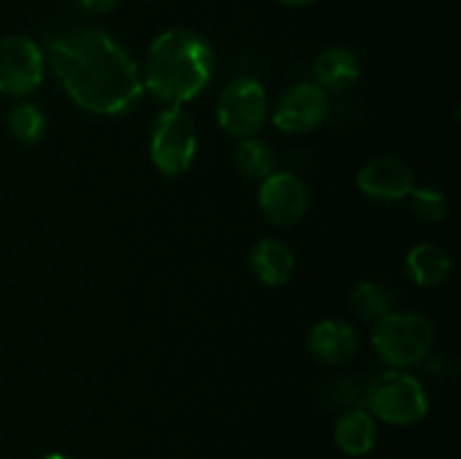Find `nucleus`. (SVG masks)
Instances as JSON below:
<instances>
[{
	"label": "nucleus",
	"mask_w": 461,
	"mask_h": 459,
	"mask_svg": "<svg viewBox=\"0 0 461 459\" xmlns=\"http://www.w3.org/2000/svg\"><path fill=\"white\" fill-rule=\"evenodd\" d=\"M50 68L77 106L95 115H124L144 93L138 63L113 36L90 27L45 34Z\"/></svg>",
	"instance_id": "nucleus-1"
},
{
	"label": "nucleus",
	"mask_w": 461,
	"mask_h": 459,
	"mask_svg": "<svg viewBox=\"0 0 461 459\" xmlns=\"http://www.w3.org/2000/svg\"><path fill=\"white\" fill-rule=\"evenodd\" d=\"M214 75L210 40L189 27H174L151 40L142 86L162 104L183 106L205 90Z\"/></svg>",
	"instance_id": "nucleus-2"
},
{
	"label": "nucleus",
	"mask_w": 461,
	"mask_h": 459,
	"mask_svg": "<svg viewBox=\"0 0 461 459\" xmlns=\"http://www.w3.org/2000/svg\"><path fill=\"white\" fill-rule=\"evenodd\" d=\"M372 345L378 358L392 369H410L421 364L435 346V327L414 310H390L374 322Z\"/></svg>",
	"instance_id": "nucleus-3"
},
{
	"label": "nucleus",
	"mask_w": 461,
	"mask_h": 459,
	"mask_svg": "<svg viewBox=\"0 0 461 459\" xmlns=\"http://www.w3.org/2000/svg\"><path fill=\"white\" fill-rule=\"evenodd\" d=\"M367 405L374 417L390 426H414L428 414V394L421 381L401 369L378 374L367 390Z\"/></svg>",
	"instance_id": "nucleus-4"
},
{
	"label": "nucleus",
	"mask_w": 461,
	"mask_h": 459,
	"mask_svg": "<svg viewBox=\"0 0 461 459\" xmlns=\"http://www.w3.org/2000/svg\"><path fill=\"white\" fill-rule=\"evenodd\" d=\"M196 124L183 106L158 112L151 129V160L165 176H180L196 156Z\"/></svg>",
	"instance_id": "nucleus-5"
},
{
	"label": "nucleus",
	"mask_w": 461,
	"mask_h": 459,
	"mask_svg": "<svg viewBox=\"0 0 461 459\" xmlns=\"http://www.w3.org/2000/svg\"><path fill=\"white\" fill-rule=\"evenodd\" d=\"M268 115V94L252 76L230 81L216 102V120L223 133L234 140L255 138Z\"/></svg>",
	"instance_id": "nucleus-6"
},
{
	"label": "nucleus",
	"mask_w": 461,
	"mask_h": 459,
	"mask_svg": "<svg viewBox=\"0 0 461 459\" xmlns=\"http://www.w3.org/2000/svg\"><path fill=\"white\" fill-rule=\"evenodd\" d=\"M43 50L30 36L12 34L0 40V94L25 99L43 81Z\"/></svg>",
	"instance_id": "nucleus-7"
},
{
	"label": "nucleus",
	"mask_w": 461,
	"mask_h": 459,
	"mask_svg": "<svg viewBox=\"0 0 461 459\" xmlns=\"http://www.w3.org/2000/svg\"><path fill=\"white\" fill-rule=\"evenodd\" d=\"M329 108L327 90L318 84H297L275 102L273 124L288 135L309 133L327 120Z\"/></svg>",
	"instance_id": "nucleus-8"
},
{
	"label": "nucleus",
	"mask_w": 461,
	"mask_h": 459,
	"mask_svg": "<svg viewBox=\"0 0 461 459\" xmlns=\"http://www.w3.org/2000/svg\"><path fill=\"white\" fill-rule=\"evenodd\" d=\"M259 210L266 220L277 228L297 225L309 210V187L295 174L273 171L261 180Z\"/></svg>",
	"instance_id": "nucleus-9"
},
{
	"label": "nucleus",
	"mask_w": 461,
	"mask_h": 459,
	"mask_svg": "<svg viewBox=\"0 0 461 459\" xmlns=\"http://www.w3.org/2000/svg\"><path fill=\"white\" fill-rule=\"evenodd\" d=\"M358 189L381 202L408 198L414 189V171L401 158L383 156L365 162L358 171Z\"/></svg>",
	"instance_id": "nucleus-10"
},
{
	"label": "nucleus",
	"mask_w": 461,
	"mask_h": 459,
	"mask_svg": "<svg viewBox=\"0 0 461 459\" xmlns=\"http://www.w3.org/2000/svg\"><path fill=\"white\" fill-rule=\"evenodd\" d=\"M358 333L347 320H322L311 328L309 351L324 364H342L354 358Z\"/></svg>",
	"instance_id": "nucleus-11"
},
{
	"label": "nucleus",
	"mask_w": 461,
	"mask_h": 459,
	"mask_svg": "<svg viewBox=\"0 0 461 459\" xmlns=\"http://www.w3.org/2000/svg\"><path fill=\"white\" fill-rule=\"evenodd\" d=\"M250 270L266 286H284L295 273V256L279 238H261L250 250Z\"/></svg>",
	"instance_id": "nucleus-12"
},
{
	"label": "nucleus",
	"mask_w": 461,
	"mask_h": 459,
	"mask_svg": "<svg viewBox=\"0 0 461 459\" xmlns=\"http://www.w3.org/2000/svg\"><path fill=\"white\" fill-rule=\"evenodd\" d=\"M313 75L320 88L347 90L358 81L360 58L349 48H329L315 61Z\"/></svg>",
	"instance_id": "nucleus-13"
},
{
	"label": "nucleus",
	"mask_w": 461,
	"mask_h": 459,
	"mask_svg": "<svg viewBox=\"0 0 461 459\" xmlns=\"http://www.w3.org/2000/svg\"><path fill=\"white\" fill-rule=\"evenodd\" d=\"M376 421L365 410H347L338 418L336 430H333L338 448L351 457H363V454L372 453V448L376 446Z\"/></svg>",
	"instance_id": "nucleus-14"
},
{
	"label": "nucleus",
	"mask_w": 461,
	"mask_h": 459,
	"mask_svg": "<svg viewBox=\"0 0 461 459\" xmlns=\"http://www.w3.org/2000/svg\"><path fill=\"white\" fill-rule=\"evenodd\" d=\"M405 268L419 286H439L448 279L453 261L444 248L435 246V243H419L410 250Z\"/></svg>",
	"instance_id": "nucleus-15"
},
{
	"label": "nucleus",
	"mask_w": 461,
	"mask_h": 459,
	"mask_svg": "<svg viewBox=\"0 0 461 459\" xmlns=\"http://www.w3.org/2000/svg\"><path fill=\"white\" fill-rule=\"evenodd\" d=\"M234 162H237L239 171L252 180H264L277 166V153L270 147L266 140L261 138H248L239 140L237 151H234Z\"/></svg>",
	"instance_id": "nucleus-16"
},
{
	"label": "nucleus",
	"mask_w": 461,
	"mask_h": 459,
	"mask_svg": "<svg viewBox=\"0 0 461 459\" xmlns=\"http://www.w3.org/2000/svg\"><path fill=\"white\" fill-rule=\"evenodd\" d=\"M7 126L14 138L23 144H36L48 130V117L36 104L18 102L7 112Z\"/></svg>",
	"instance_id": "nucleus-17"
},
{
	"label": "nucleus",
	"mask_w": 461,
	"mask_h": 459,
	"mask_svg": "<svg viewBox=\"0 0 461 459\" xmlns=\"http://www.w3.org/2000/svg\"><path fill=\"white\" fill-rule=\"evenodd\" d=\"M351 309L365 322H378L383 315L390 313V297L376 284L363 282L351 292Z\"/></svg>",
	"instance_id": "nucleus-18"
},
{
	"label": "nucleus",
	"mask_w": 461,
	"mask_h": 459,
	"mask_svg": "<svg viewBox=\"0 0 461 459\" xmlns=\"http://www.w3.org/2000/svg\"><path fill=\"white\" fill-rule=\"evenodd\" d=\"M410 205L412 212L423 220H441L448 214V202L439 189L432 187H414L410 192Z\"/></svg>",
	"instance_id": "nucleus-19"
},
{
	"label": "nucleus",
	"mask_w": 461,
	"mask_h": 459,
	"mask_svg": "<svg viewBox=\"0 0 461 459\" xmlns=\"http://www.w3.org/2000/svg\"><path fill=\"white\" fill-rule=\"evenodd\" d=\"M81 7L90 14H111L122 4V0H79Z\"/></svg>",
	"instance_id": "nucleus-20"
},
{
	"label": "nucleus",
	"mask_w": 461,
	"mask_h": 459,
	"mask_svg": "<svg viewBox=\"0 0 461 459\" xmlns=\"http://www.w3.org/2000/svg\"><path fill=\"white\" fill-rule=\"evenodd\" d=\"M284 7H309V4L318 3V0H277Z\"/></svg>",
	"instance_id": "nucleus-21"
},
{
	"label": "nucleus",
	"mask_w": 461,
	"mask_h": 459,
	"mask_svg": "<svg viewBox=\"0 0 461 459\" xmlns=\"http://www.w3.org/2000/svg\"><path fill=\"white\" fill-rule=\"evenodd\" d=\"M41 459H70V457H66V454H59V453H50V454H45V457H41Z\"/></svg>",
	"instance_id": "nucleus-22"
}]
</instances>
